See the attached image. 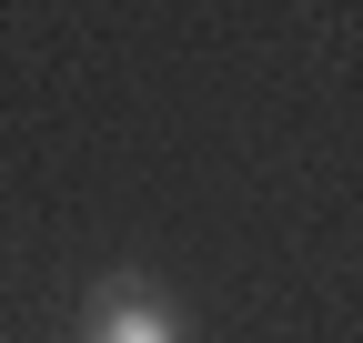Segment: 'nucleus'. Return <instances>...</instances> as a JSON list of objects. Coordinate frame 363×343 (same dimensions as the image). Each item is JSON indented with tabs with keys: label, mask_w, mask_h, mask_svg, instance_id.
<instances>
[{
	"label": "nucleus",
	"mask_w": 363,
	"mask_h": 343,
	"mask_svg": "<svg viewBox=\"0 0 363 343\" xmlns=\"http://www.w3.org/2000/svg\"><path fill=\"white\" fill-rule=\"evenodd\" d=\"M91 343H192V333L162 313V293L142 273H111L101 293H91Z\"/></svg>",
	"instance_id": "nucleus-1"
}]
</instances>
